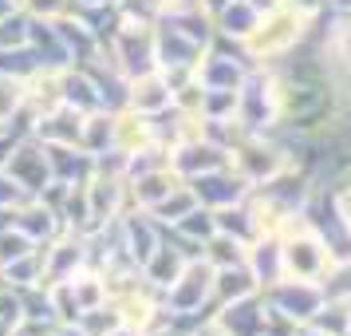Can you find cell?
Wrapping results in <instances>:
<instances>
[{
    "instance_id": "d6986e66",
    "label": "cell",
    "mask_w": 351,
    "mask_h": 336,
    "mask_svg": "<svg viewBox=\"0 0 351 336\" xmlns=\"http://www.w3.org/2000/svg\"><path fill=\"white\" fill-rule=\"evenodd\" d=\"M190 261H193V257H186V249H182V245H178V241L166 234V238L154 245V254L146 257L138 269H143V277H146L154 289H166V285H174L178 273L186 269Z\"/></svg>"
},
{
    "instance_id": "4fadbf2b",
    "label": "cell",
    "mask_w": 351,
    "mask_h": 336,
    "mask_svg": "<svg viewBox=\"0 0 351 336\" xmlns=\"http://www.w3.org/2000/svg\"><path fill=\"white\" fill-rule=\"evenodd\" d=\"M119 234H123V254H127L134 265H143L146 257L154 254V245L166 238V229H162L146 210H134V206L119 218Z\"/></svg>"
},
{
    "instance_id": "4dcf8cb0",
    "label": "cell",
    "mask_w": 351,
    "mask_h": 336,
    "mask_svg": "<svg viewBox=\"0 0 351 336\" xmlns=\"http://www.w3.org/2000/svg\"><path fill=\"white\" fill-rule=\"evenodd\" d=\"M28 107V80L4 76L0 71V127H12Z\"/></svg>"
},
{
    "instance_id": "52a82bcc",
    "label": "cell",
    "mask_w": 351,
    "mask_h": 336,
    "mask_svg": "<svg viewBox=\"0 0 351 336\" xmlns=\"http://www.w3.org/2000/svg\"><path fill=\"white\" fill-rule=\"evenodd\" d=\"M328 301L324 281H300V277H280L276 285L265 289V304L276 317L292 320V324H308L319 313V304Z\"/></svg>"
},
{
    "instance_id": "816d5d0a",
    "label": "cell",
    "mask_w": 351,
    "mask_h": 336,
    "mask_svg": "<svg viewBox=\"0 0 351 336\" xmlns=\"http://www.w3.org/2000/svg\"><path fill=\"white\" fill-rule=\"evenodd\" d=\"M343 336H351V313H348V328H343Z\"/></svg>"
},
{
    "instance_id": "8d00e7d4",
    "label": "cell",
    "mask_w": 351,
    "mask_h": 336,
    "mask_svg": "<svg viewBox=\"0 0 351 336\" xmlns=\"http://www.w3.org/2000/svg\"><path fill=\"white\" fill-rule=\"evenodd\" d=\"M32 249H40V245H36L16 222L8 225V229H0V265H8V261H16V257H24V254H32Z\"/></svg>"
},
{
    "instance_id": "c3c4849f",
    "label": "cell",
    "mask_w": 351,
    "mask_h": 336,
    "mask_svg": "<svg viewBox=\"0 0 351 336\" xmlns=\"http://www.w3.org/2000/svg\"><path fill=\"white\" fill-rule=\"evenodd\" d=\"M107 336H138V333H134L130 324H114V328H111V333H107Z\"/></svg>"
},
{
    "instance_id": "74e56055",
    "label": "cell",
    "mask_w": 351,
    "mask_h": 336,
    "mask_svg": "<svg viewBox=\"0 0 351 336\" xmlns=\"http://www.w3.org/2000/svg\"><path fill=\"white\" fill-rule=\"evenodd\" d=\"M20 8L28 12L32 20H60V16H67L71 8H75V0H20Z\"/></svg>"
},
{
    "instance_id": "83f0119b",
    "label": "cell",
    "mask_w": 351,
    "mask_h": 336,
    "mask_svg": "<svg viewBox=\"0 0 351 336\" xmlns=\"http://www.w3.org/2000/svg\"><path fill=\"white\" fill-rule=\"evenodd\" d=\"M213 222H217V229H221V234L245 241V245H253V241L261 238V229H256V218H253V210H249V202H233V206L213 210Z\"/></svg>"
},
{
    "instance_id": "1f68e13d",
    "label": "cell",
    "mask_w": 351,
    "mask_h": 336,
    "mask_svg": "<svg viewBox=\"0 0 351 336\" xmlns=\"http://www.w3.org/2000/svg\"><path fill=\"white\" fill-rule=\"evenodd\" d=\"M245 254H249V245L237 238H229V234H213V238L202 245V261H209L213 269H225V265H241L245 261Z\"/></svg>"
},
{
    "instance_id": "836d02e7",
    "label": "cell",
    "mask_w": 351,
    "mask_h": 336,
    "mask_svg": "<svg viewBox=\"0 0 351 336\" xmlns=\"http://www.w3.org/2000/svg\"><path fill=\"white\" fill-rule=\"evenodd\" d=\"M170 234H178L182 241H193V245H206L213 234H217V222H213V210H206V206H197V210H190L182 222L170 229Z\"/></svg>"
},
{
    "instance_id": "b9f144b4",
    "label": "cell",
    "mask_w": 351,
    "mask_h": 336,
    "mask_svg": "<svg viewBox=\"0 0 351 336\" xmlns=\"http://www.w3.org/2000/svg\"><path fill=\"white\" fill-rule=\"evenodd\" d=\"M285 4L300 8V12H308V16H319V12L328 8V0H285Z\"/></svg>"
},
{
    "instance_id": "d590c367",
    "label": "cell",
    "mask_w": 351,
    "mask_h": 336,
    "mask_svg": "<svg viewBox=\"0 0 351 336\" xmlns=\"http://www.w3.org/2000/svg\"><path fill=\"white\" fill-rule=\"evenodd\" d=\"M237 99H241V87L237 91L213 87V91H206V99H202V115H206V119H237Z\"/></svg>"
},
{
    "instance_id": "6f0895ef",
    "label": "cell",
    "mask_w": 351,
    "mask_h": 336,
    "mask_svg": "<svg viewBox=\"0 0 351 336\" xmlns=\"http://www.w3.org/2000/svg\"><path fill=\"white\" fill-rule=\"evenodd\" d=\"M348 107H351V103H348Z\"/></svg>"
},
{
    "instance_id": "d6a6232c",
    "label": "cell",
    "mask_w": 351,
    "mask_h": 336,
    "mask_svg": "<svg viewBox=\"0 0 351 336\" xmlns=\"http://www.w3.org/2000/svg\"><path fill=\"white\" fill-rule=\"evenodd\" d=\"M24 44H32V16L16 4L12 12L0 16V52L24 48Z\"/></svg>"
},
{
    "instance_id": "5b68a950",
    "label": "cell",
    "mask_w": 351,
    "mask_h": 336,
    "mask_svg": "<svg viewBox=\"0 0 351 336\" xmlns=\"http://www.w3.org/2000/svg\"><path fill=\"white\" fill-rule=\"evenodd\" d=\"M280 249H285V277H300V281H324L328 269L335 265L328 241L319 238L312 225L304 229H292L288 238H280Z\"/></svg>"
},
{
    "instance_id": "8fae6325",
    "label": "cell",
    "mask_w": 351,
    "mask_h": 336,
    "mask_svg": "<svg viewBox=\"0 0 351 336\" xmlns=\"http://www.w3.org/2000/svg\"><path fill=\"white\" fill-rule=\"evenodd\" d=\"M190 190L197 194V202L206 210H221V206H233V202H245L253 186L233 166H217V170H206V175L190 178Z\"/></svg>"
},
{
    "instance_id": "ee69618b",
    "label": "cell",
    "mask_w": 351,
    "mask_h": 336,
    "mask_svg": "<svg viewBox=\"0 0 351 336\" xmlns=\"http://www.w3.org/2000/svg\"><path fill=\"white\" fill-rule=\"evenodd\" d=\"M48 336H87V333H83L80 324H56Z\"/></svg>"
},
{
    "instance_id": "d4e9b609",
    "label": "cell",
    "mask_w": 351,
    "mask_h": 336,
    "mask_svg": "<svg viewBox=\"0 0 351 336\" xmlns=\"http://www.w3.org/2000/svg\"><path fill=\"white\" fill-rule=\"evenodd\" d=\"M60 103L75 107V111H99V91H95V80L87 76V67L71 64L60 71Z\"/></svg>"
},
{
    "instance_id": "7a4b0ae2",
    "label": "cell",
    "mask_w": 351,
    "mask_h": 336,
    "mask_svg": "<svg viewBox=\"0 0 351 336\" xmlns=\"http://www.w3.org/2000/svg\"><path fill=\"white\" fill-rule=\"evenodd\" d=\"M237 123L249 135H272L280 131V83L272 67H253L249 80L241 83Z\"/></svg>"
},
{
    "instance_id": "8992f818",
    "label": "cell",
    "mask_w": 351,
    "mask_h": 336,
    "mask_svg": "<svg viewBox=\"0 0 351 336\" xmlns=\"http://www.w3.org/2000/svg\"><path fill=\"white\" fill-rule=\"evenodd\" d=\"M4 175L16 182L20 190L36 198L51 186V159H48V146L40 143L36 135H16V143L4 159Z\"/></svg>"
},
{
    "instance_id": "f6af8a7d",
    "label": "cell",
    "mask_w": 351,
    "mask_h": 336,
    "mask_svg": "<svg viewBox=\"0 0 351 336\" xmlns=\"http://www.w3.org/2000/svg\"><path fill=\"white\" fill-rule=\"evenodd\" d=\"M20 210V206H16ZM16 210H8V206H0V229H8V225L16 222Z\"/></svg>"
},
{
    "instance_id": "cb8c5ba5",
    "label": "cell",
    "mask_w": 351,
    "mask_h": 336,
    "mask_svg": "<svg viewBox=\"0 0 351 336\" xmlns=\"http://www.w3.org/2000/svg\"><path fill=\"white\" fill-rule=\"evenodd\" d=\"M48 159H51V182L80 186V182H87V178L95 175V159L83 146H48Z\"/></svg>"
},
{
    "instance_id": "44dd1931",
    "label": "cell",
    "mask_w": 351,
    "mask_h": 336,
    "mask_svg": "<svg viewBox=\"0 0 351 336\" xmlns=\"http://www.w3.org/2000/svg\"><path fill=\"white\" fill-rule=\"evenodd\" d=\"M245 265H249V273L256 277L261 293H265L269 285H276V281L285 277V249H280V238H272V234H261V238L249 245V254H245Z\"/></svg>"
},
{
    "instance_id": "bcb514c9",
    "label": "cell",
    "mask_w": 351,
    "mask_h": 336,
    "mask_svg": "<svg viewBox=\"0 0 351 336\" xmlns=\"http://www.w3.org/2000/svg\"><path fill=\"white\" fill-rule=\"evenodd\" d=\"M296 336H332V333H324V328H316V324H300Z\"/></svg>"
},
{
    "instance_id": "4316f807",
    "label": "cell",
    "mask_w": 351,
    "mask_h": 336,
    "mask_svg": "<svg viewBox=\"0 0 351 336\" xmlns=\"http://www.w3.org/2000/svg\"><path fill=\"white\" fill-rule=\"evenodd\" d=\"M80 146L91 155V159L107 155V150H114V111L99 107V111H87V115H83Z\"/></svg>"
},
{
    "instance_id": "7402d4cb",
    "label": "cell",
    "mask_w": 351,
    "mask_h": 336,
    "mask_svg": "<svg viewBox=\"0 0 351 336\" xmlns=\"http://www.w3.org/2000/svg\"><path fill=\"white\" fill-rule=\"evenodd\" d=\"M256 24H261V8L256 4H249V0H229L221 12L213 16V32L225 44H245Z\"/></svg>"
},
{
    "instance_id": "7c38bea8",
    "label": "cell",
    "mask_w": 351,
    "mask_h": 336,
    "mask_svg": "<svg viewBox=\"0 0 351 336\" xmlns=\"http://www.w3.org/2000/svg\"><path fill=\"white\" fill-rule=\"evenodd\" d=\"M213 320H217L229 336H261L265 333V320H269L265 293H249V297H241V301L217 304V309H213Z\"/></svg>"
},
{
    "instance_id": "6da1fadb",
    "label": "cell",
    "mask_w": 351,
    "mask_h": 336,
    "mask_svg": "<svg viewBox=\"0 0 351 336\" xmlns=\"http://www.w3.org/2000/svg\"><path fill=\"white\" fill-rule=\"evenodd\" d=\"M312 20L316 16H308V12L292 8V4H276V8H269V12H261V24H256L253 32H249V40L241 44L245 60H249L253 67L285 64L292 52L308 44Z\"/></svg>"
},
{
    "instance_id": "db71d44e",
    "label": "cell",
    "mask_w": 351,
    "mask_h": 336,
    "mask_svg": "<svg viewBox=\"0 0 351 336\" xmlns=\"http://www.w3.org/2000/svg\"><path fill=\"white\" fill-rule=\"evenodd\" d=\"M348 170H351V162H348Z\"/></svg>"
},
{
    "instance_id": "7bdbcfd3",
    "label": "cell",
    "mask_w": 351,
    "mask_h": 336,
    "mask_svg": "<svg viewBox=\"0 0 351 336\" xmlns=\"http://www.w3.org/2000/svg\"><path fill=\"white\" fill-rule=\"evenodd\" d=\"M225 4H229V0H197V8H202V12H206L209 20L217 16V12H221Z\"/></svg>"
},
{
    "instance_id": "f907efd6",
    "label": "cell",
    "mask_w": 351,
    "mask_h": 336,
    "mask_svg": "<svg viewBox=\"0 0 351 336\" xmlns=\"http://www.w3.org/2000/svg\"><path fill=\"white\" fill-rule=\"evenodd\" d=\"M4 336H28V333H20V328H8V333H4Z\"/></svg>"
},
{
    "instance_id": "f546056e",
    "label": "cell",
    "mask_w": 351,
    "mask_h": 336,
    "mask_svg": "<svg viewBox=\"0 0 351 336\" xmlns=\"http://www.w3.org/2000/svg\"><path fill=\"white\" fill-rule=\"evenodd\" d=\"M0 273H4V285H8V289L48 285V281H44V257H40V249L16 257V261H8V265H0Z\"/></svg>"
},
{
    "instance_id": "ba28073f",
    "label": "cell",
    "mask_w": 351,
    "mask_h": 336,
    "mask_svg": "<svg viewBox=\"0 0 351 336\" xmlns=\"http://www.w3.org/2000/svg\"><path fill=\"white\" fill-rule=\"evenodd\" d=\"M249 71H253V64L245 60L241 44H225V40H213V44L202 52V60H197V83H202L206 91H213V87L237 91L241 83L249 80Z\"/></svg>"
},
{
    "instance_id": "f1b7e54d",
    "label": "cell",
    "mask_w": 351,
    "mask_h": 336,
    "mask_svg": "<svg viewBox=\"0 0 351 336\" xmlns=\"http://www.w3.org/2000/svg\"><path fill=\"white\" fill-rule=\"evenodd\" d=\"M197 206H202V202H197V194L190 190V182H182L178 190H170V198H162L158 206L150 210V218H154L162 229H174V225L182 222L190 210H197Z\"/></svg>"
},
{
    "instance_id": "7dc6e473",
    "label": "cell",
    "mask_w": 351,
    "mask_h": 336,
    "mask_svg": "<svg viewBox=\"0 0 351 336\" xmlns=\"http://www.w3.org/2000/svg\"><path fill=\"white\" fill-rule=\"evenodd\" d=\"M332 12H351V0H328Z\"/></svg>"
},
{
    "instance_id": "277c9868",
    "label": "cell",
    "mask_w": 351,
    "mask_h": 336,
    "mask_svg": "<svg viewBox=\"0 0 351 336\" xmlns=\"http://www.w3.org/2000/svg\"><path fill=\"white\" fill-rule=\"evenodd\" d=\"M103 48L111 56V64L134 80L158 67V52H154V24H134V20H119L111 40H103Z\"/></svg>"
},
{
    "instance_id": "ffe728a7",
    "label": "cell",
    "mask_w": 351,
    "mask_h": 336,
    "mask_svg": "<svg viewBox=\"0 0 351 336\" xmlns=\"http://www.w3.org/2000/svg\"><path fill=\"white\" fill-rule=\"evenodd\" d=\"M146 146H158L154 119L130 111V107L114 111V150H119V155H138V150H146Z\"/></svg>"
},
{
    "instance_id": "603a6c76",
    "label": "cell",
    "mask_w": 351,
    "mask_h": 336,
    "mask_svg": "<svg viewBox=\"0 0 351 336\" xmlns=\"http://www.w3.org/2000/svg\"><path fill=\"white\" fill-rule=\"evenodd\" d=\"M16 225L36 241V245L51 241L60 229H64V222H60V210L51 206V202H44V198H28V202H20Z\"/></svg>"
},
{
    "instance_id": "60d3db41",
    "label": "cell",
    "mask_w": 351,
    "mask_h": 336,
    "mask_svg": "<svg viewBox=\"0 0 351 336\" xmlns=\"http://www.w3.org/2000/svg\"><path fill=\"white\" fill-rule=\"evenodd\" d=\"M190 336H229V333H225L221 324L213 320V313H206V317H197L190 324Z\"/></svg>"
},
{
    "instance_id": "9a60e30c",
    "label": "cell",
    "mask_w": 351,
    "mask_h": 336,
    "mask_svg": "<svg viewBox=\"0 0 351 336\" xmlns=\"http://www.w3.org/2000/svg\"><path fill=\"white\" fill-rule=\"evenodd\" d=\"M170 166H174L178 175L186 178H197V175H206V170H217V166H229V150L225 146H217L213 139H193V143H182L170 150Z\"/></svg>"
},
{
    "instance_id": "681fc988",
    "label": "cell",
    "mask_w": 351,
    "mask_h": 336,
    "mask_svg": "<svg viewBox=\"0 0 351 336\" xmlns=\"http://www.w3.org/2000/svg\"><path fill=\"white\" fill-rule=\"evenodd\" d=\"M249 4H256L261 12H269V8H276V4H285V0H249Z\"/></svg>"
},
{
    "instance_id": "ab89813d",
    "label": "cell",
    "mask_w": 351,
    "mask_h": 336,
    "mask_svg": "<svg viewBox=\"0 0 351 336\" xmlns=\"http://www.w3.org/2000/svg\"><path fill=\"white\" fill-rule=\"evenodd\" d=\"M20 202H28V194L20 190L16 182H12V178L4 175V170H0V206H8V210H16Z\"/></svg>"
},
{
    "instance_id": "f5cc1de1",
    "label": "cell",
    "mask_w": 351,
    "mask_h": 336,
    "mask_svg": "<svg viewBox=\"0 0 351 336\" xmlns=\"http://www.w3.org/2000/svg\"><path fill=\"white\" fill-rule=\"evenodd\" d=\"M4 131H8V127H0V135H4Z\"/></svg>"
},
{
    "instance_id": "f35d334b",
    "label": "cell",
    "mask_w": 351,
    "mask_h": 336,
    "mask_svg": "<svg viewBox=\"0 0 351 336\" xmlns=\"http://www.w3.org/2000/svg\"><path fill=\"white\" fill-rule=\"evenodd\" d=\"M202 99H206V87H202L197 76H193L186 87H178L174 91V107H182V111H202Z\"/></svg>"
},
{
    "instance_id": "e0dca14e",
    "label": "cell",
    "mask_w": 351,
    "mask_h": 336,
    "mask_svg": "<svg viewBox=\"0 0 351 336\" xmlns=\"http://www.w3.org/2000/svg\"><path fill=\"white\" fill-rule=\"evenodd\" d=\"M186 178L178 175L174 166L166 162V166H154V170H146V175H134L127 178V190H130V206L134 210H150L158 206L162 198H170V190H178Z\"/></svg>"
},
{
    "instance_id": "3957f363",
    "label": "cell",
    "mask_w": 351,
    "mask_h": 336,
    "mask_svg": "<svg viewBox=\"0 0 351 336\" xmlns=\"http://www.w3.org/2000/svg\"><path fill=\"white\" fill-rule=\"evenodd\" d=\"M162 309H166V317L186 320V324L206 317L213 309V265L202 261V257H193L190 265L178 273L174 285L162 289Z\"/></svg>"
},
{
    "instance_id": "11a10c76",
    "label": "cell",
    "mask_w": 351,
    "mask_h": 336,
    "mask_svg": "<svg viewBox=\"0 0 351 336\" xmlns=\"http://www.w3.org/2000/svg\"><path fill=\"white\" fill-rule=\"evenodd\" d=\"M138 336H146V333H138Z\"/></svg>"
},
{
    "instance_id": "5bb4252c",
    "label": "cell",
    "mask_w": 351,
    "mask_h": 336,
    "mask_svg": "<svg viewBox=\"0 0 351 336\" xmlns=\"http://www.w3.org/2000/svg\"><path fill=\"white\" fill-rule=\"evenodd\" d=\"M154 52H158V67H197L206 44H197L193 36L174 28L170 20L154 24Z\"/></svg>"
},
{
    "instance_id": "2e32d148",
    "label": "cell",
    "mask_w": 351,
    "mask_h": 336,
    "mask_svg": "<svg viewBox=\"0 0 351 336\" xmlns=\"http://www.w3.org/2000/svg\"><path fill=\"white\" fill-rule=\"evenodd\" d=\"M32 135L40 139V143H48V146H80L83 111L60 103V107H51V111L36 115V119H32Z\"/></svg>"
},
{
    "instance_id": "9f6ffc18",
    "label": "cell",
    "mask_w": 351,
    "mask_h": 336,
    "mask_svg": "<svg viewBox=\"0 0 351 336\" xmlns=\"http://www.w3.org/2000/svg\"><path fill=\"white\" fill-rule=\"evenodd\" d=\"M16 4H20V0H16Z\"/></svg>"
},
{
    "instance_id": "30bf717a",
    "label": "cell",
    "mask_w": 351,
    "mask_h": 336,
    "mask_svg": "<svg viewBox=\"0 0 351 336\" xmlns=\"http://www.w3.org/2000/svg\"><path fill=\"white\" fill-rule=\"evenodd\" d=\"M83 186H87V202H91V222H95V229L114 222V218H123L130 210V190H127V178L123 175H103V170H95Z\"/></svg>"
},
{
    "instance_id": "484cf974",
    "label": "cell",
    "mask_w": 351,
    "mask_h": 336,
    "mask_svg": "<svg viewBox=\"0 0 351 336\" xmlns=\"http://www.w3.org/2000/svg\"><path fill=\"white\" fill-rule=\"evenodd\" d=\"M249 293H261V285H256V277L249 273L245 261H241V265L213 269V309H217V304H229V301H241V297H249ZM213 309H209V313H213Z\"/></svg>"
},
{
    "instance_id": "9c48e42d",
    "label": "cell",
    "mask_w": 351,
    "mask_h": 336,
    "mask_svg": "<svg viewBox=\"0 0 351 336\" xmlns=\"http://www.w3.org/2000/svg\"><path fill=\"white\" fill-rule=\"evenodd\" d=\"M40 257H44V281H71L80 269L91 265V245H87V234L80 229H60L51 241L40 245Z\"/></svg>"
},
{
    "instance_id": "ac0fdd59",
    "label": "cell",
    "mask_w": 351,
    "mask_h": 336,
    "mask_svg": "<svg viewBox=\"0 0 351 336\" xmlns=\"http://www.w3.org/2000/svg\"><path fill=\"white\" fill-rule=\"evenodd\" d=\"M127 107L138 115H150V119L174 107V91H170V83H166V76L158 67L146 71V76H134L127 83Z\"/></svg>"
},
{
    "instance_id": "e575fe53",
    "label": "cell",
    "mask_w": 351,
    "mask_h": 336,
    "mask_svg": "<svg viewBox=\"0 0 351 336\" xmlns=\"http://www.w3.org/2000/svg\"><path fill=\"white\" fill-rule=\"evenodd\" d=\"M48 301H51V313H56V320L60 324H80V301H75V293H71V285L67 281H51L48 285Z\"/></svg>"
}]
</instances>
